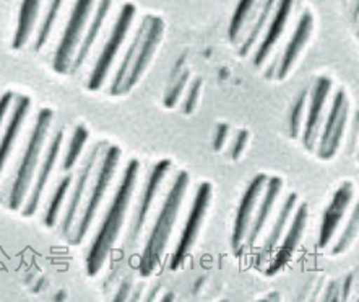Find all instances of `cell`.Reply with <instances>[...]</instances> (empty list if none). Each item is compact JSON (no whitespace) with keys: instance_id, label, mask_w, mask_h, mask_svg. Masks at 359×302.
<instances>
[{"instance_id":"8d00e7d4","label":"cell","mask_w":359,"mask_h":302,"mask_svg":"<svg viewBox=\"0 0 359 302\" xmlns=\"http://www.w3.org/2000/svg\"><path fill=\"white\" fill-rule=\"evenodd\" d=\"M355 278H356V271H351V273L346 275V278L341 283V288H340V291H343V294H341L340 299L346 301L348 298H350V293H351V289H353V283H355Z\"/></svg>"},{"instance_id":"7402d4cb","label":"cell","mask_w":359,"mask_h":302,"mask_svg":"<svg viewBox=\"0 0 359 302\" xmlns=\"http://www.w3.org/2000/svg\"><path fill=\"white\" fill-rule=\"evenodd\" d=\"M296 202H297V193H290L288 197H286V200L283 203V207H281L278 217H276L275 223H273V228H271L270 234L266 235L264 245H262L260 252L257 254V259H255V265H262L265 263L266 260H269L273 252L278 247L280 240H281V235H283L286 226H288L290 223V218L291 214H293V210L296 207Z\"/></svg>"},{"instance_id":"30bf717a","label":"cell","mask_w":359,"mask_h":302,"mask_svg":"<svg viewBox=\"0 0 359 302\" xmlns=\"http://www.w3.org/2000/svg\"><path fill=\"white\" fill-rule=\"evenodd\" d=\"M62 143H64V130L60 129L57 134L54 135L53 140H50L49 146L46 148L44 158L43 161L39 163L38 171L34 174V179L32 182V187H29L28 195L25 198V203L22 207V214L23 217H33V214L38 212L41 198H43V192L46 186H48L50 176H53V171L55 165L59 161V155L60 150H62Z\"/></svg>"},{"instance_id":"484cf974","label":"cell","mask_w":359,"mask_h":302,"mask_svg":"<svg viewBox=\"0 0 359 302\" xmlns=\"http://www.w3.org/2000/svg\"><path fill=\"white\" fill-rule=\"evenodd\" d=\"M145 28H147V17L142 20L140 27H138V29L135 32V36L132 38V43L129 44V49L126 50L124 59H122L119 69H117V71H116L114 80H112L111 88H109L111 96H121V86H122V83H124L126 76H127V74H129V70L132 67L133 57H135L137 48H138V44H140V39H142L143 33H145Z\"/></svg>"},{"instance_id":"e575fe53","label":"cell","mask_w":359,"mask_h":302,"mask_svg":"<svg viewBox=\"0 0 359 302\" xmlns=\"http://www.w3.org/2000/svg\"><path fill=\"white\" fill-rule=\"evenodd\" d=\"M229 135V125L228 124H218L217 132H215V140H213V150L222 151L224 143L228 140Z\"/></svg>"},{"instance_id":"9a60e30c","label":"cell","mask_w":359,"mask_h":302,"mask_svg":"<svg viewBox=\"0 0 359 302\" xmlns=\"http://www.w3.org/2000/svg\"><path fill=\"white\" fill-rule=\"evenodd\" d=\"M171 166L172 165L169 160H161V161H158L155 166H153L150 177H148L145 188H143L140 202H138L137 212H135V214H133L132 228H130V234H129L130 242H135V240L140 238L143 228H145L148 213H150V210H151V205H153V202H155V197L158 195V192H160L161 184L164 181V177H166L168 171L171 169Z\"/></svg>"},{"instance_id":"7c38bea8","label":"cell","mask_w":359,"mask_h":302,"mask_svg":"<svg viewBox=\"0 0 359 302\" xmlns=\"http://www.w3.org/2000/svg\"><path fill=\"white\" fill-rule=\"evenodd\" d=\"M332 90V80L328 76H319L314 81V86L309 90V109L302 127V145L306 150L314 151L317 138L320 134L322 121H324V109Z\"/></svg>"},{"instance_id":"cb8c5ba5","label":"cell","mask_w":359,"mask_h":302,"mask_svg":"<svg viewBox=\"0 0 359 302\" xmlns=\"http://www.w3.org/2000/svg\"><path fill=\"white\" fill-rule=\"evenodd\" d=\"M41 4H43V0H23L22 2L17 28H15V34L12 39V48L15 50L22 49L28 43L29 36L34 32L36 22H38L41 12Z\"/></svg>"},{"instance_id":"ffe728a7","label":"cell","mask_w":359,"mask_h":302,"mask_svg":"<svg viewBox=\"0 0 359 302\" xmlns=\"http://www.w3.org/2000/svg\"><path fill=\"white\" fill-rule=\"evenodd\" d=\"M29 109H32V99L28 96H18L8 124L5 127L2 138H0V174L4 171L5 163L12 155L15 142H17L20 132H22L23 122L27 119Z\"/></svg>"},{"instance_id":"7a4b0ae2","label":"cell","mask_w":359,"mask_h":302,"mask_svg":"<svg viewBox=\"0 0 359 302\" xmlns=\"http://www.w3.org/2000/svg\"><path fill=\"white\" fill-rule=\"evenodd\" d=\"M187 187L189 174L186 171L179 172L176 181L172 184L171 191L168 192V197L163 203L160 213H158L155 226H153L150 235H148L145 247H143L140 265H138V270H140V275L143 278H145V276H150L153 271L158 268V265L161 263V259L164 252H166L169 239H171L172 228L174 224H176L179 210H181L182 200L184 197H186Z\"/></svg>"},{"instance_id":"f546056e","label":"cell","mask_w":359,"mask_h":302,"mask_svg":"<svg viewBox=\"0 0 359 302\" xmlns=\"http://www.w3.org/2000/svg\"><path fill=\"white\" fill-rule=\"evenodd\" d=\"M62 5H64V0H50L49 2L48 12H46V15L43 17V22H41L39 29H38V36H36V44H34L36 50H41L46 46V43H48L50 34H53L54 25L57 22V17L60 13V8H62Z\"/></svg>"},{"instance_id":"4316f807","label":"cell","mask_w":359,"mask_h":302,"mask_svg":"<svg viewBox=\"0 0 359 302\" xmlns=\"http://www.w3.org/2000/svg\"><path fill=\"white\" fill-rule=\"evenodd\" d=\"M72 181H74V176L69 172L67 176L60 179L57 187L54 188V193H53V197H50L48 208H46V214H44V226L46 228H54L55 223H57V217L60 213V208H62V205H64L67 193H69Z\"/></svg>"},{"instance_id":"52a82bcc","label":"cell","mask_w":359,"mask_h":302,"mask_svg":"<svg viewBox=\"0 0 359 302\" xmlns=\"http://www.w3.org/2000/svg\"><path fill=\"white\" fill-rule=\"evenodd\" d=\"M212 197H213L212 184L210 182L200 184L196 192V198H194L191 213H189V218L186 221V226H184L181 239H179L176 252H174L171 259V270L181 268L182 263L186 262L187 255L191 254L194 244H196V240L198 238L205 214H207V210L210 207V203H212Z\"/></svg>"},{"instance_id":"d6986e66","label":"cell","mask_w":359,"mask_h":302,"mask_svg":"<svg viewBox=\"0 0 359 302\" xmlns=\"http://www.w3.org/2000/svg\"><path fill=\"white\" fill-rule=\"evenodd\" d=\"M281 187H283V181L281 177H269L265 184V193L264 198H262V203L255 213V217H252V221H250L248 235H245V249L252 247V245L257 242L259 235L262 231L265 229V224L269 221L271 212H273L276 200H278Z\"/></svg>"},{"instance_id":"ba28073f","label":"cell","mask_w":359,"mask_h":302,"mask_svg":"<svg viewBox=\"0 0 359 302\" xmlns=\"http://www.w3.org/2000/svg\"><path fill=\"white\" fill-rule=\"evenodd\" d=\"M163 34H164L163 18L156 17V15H148L145 33H143L140 44H138L137 48L135 57H133L129 74H127L124 83L121 86V96L130 93L133 86L142 80L143 74H145L148 65L151 62L153 55H155L158 48H160Z\"/></svg>"},{"instance_id":"4fadbf2b","label":"cell","mask_w":359,"mask_h":302,"mask_svg":"<svg viewBox=\"0 0 359 302\" xmlns=\"http://www.w3.org/2000/svg\"><path fill=\"white\" fill-rule=\"evenodd\" d=\"M307 219H309V205L302 203L297 207L293 219H291L290 229L285 234L283 244L276 250V254L271 257L269 267H266L265 273L269 276H273L278 271L283 270L291 259H293L294 252L299 247L302 238H304Z\"/></svg>"},{"instance_id":"277c9868","label":"cell","mask_w":359,"mask_h":302,"mask_svg":"<svg viewBox=\"0 0 359 302\" xmlns=\"http://www.w3.org/2000/svg\"><path fill=\"white\" fill-rule=\"evenodd\" d=\"M121 156L122 151L119 146H106L104 156H102L98 172H96V176L93 174V179H91V181H93V186H91V191L88 193V197H86L85 205H81L79 217H76V221L74 224V234H70L69 238L72 244H80L81 240L85 239V235L88 234L91 223H93L96 213H98L102 198H104L107 188H109L112 179H114Z\"/></svg>"},{"instance_id":"f1b7e54d","label":"cell","mask_w":359,"mask_h":302,"mask_svg":"<svg viewBox=\"0 0 359 302\" xmlns=\"http://www.w3.org/2000/svg\"><path fill=\"white\" fill-rule=\"evenodd\" d=\"M88 137H90V132L85 125L75 127L74 135H72V138H70L69 148H67L65 156L62 160V171L64 172H70L72 169L75 167L76 161L80 160L81 151H83L86 142H88Z\"/></svg>"},{"instance_id":"6da1fadb","label":"cell","mask_w":359,"mask_h":302,"mask_svg":"<svg viewBox=\"0 0 359 302\" xmlns=\"http://www.w3.org/2000/svg\"><path fill=\"white\" fill-rule=\"evenodd\" d=\"M138 171H140V163L132 160L126 167L119 188H117L116 195L112 198L109 208H107L98 233L93 238L88 255H86V273L90 276H96L100 273L107 255L111 254L117 238H119L121 228L124 224L127 210L130 207L133 191H135L137 186Z\"/></svg>"},{"instance_id":"3957f363","label":"cell","mask_w":359,"mask_h":302,"mask_svg":"<svg viewBox=\"0 0 359 302\" xmlns=\"http://www.w3.org/2000/svg\"><path fill=\"white\" fill-rule=\"evenodd\" d=\"M54 112L49 107L39 111L38 117H36L34 127L32 130V135L28 138L27 148L20 161L17 172H15L12 187H10V195H8V207L13 212H17L23 207L25 198L28 195L29 187L34 179V174L38 171L41 155H43V148L48 138L50 124H53Z\"/></svg>"},{"instance_id":"ac0fdd59","label":"cell","mask_w":359,"mask_h":302,"mask_svg":"<svg viewBox=\"0 0 359 302\" xmlns=\"http://www.w3.org/2000/svg\"><path fill=\"white\" fill-rule=\"evenodd\" d=\"M293 4L294 0H278L276 7L273 10V15H271L269 28H266V33L262 39V43L259 44L257 53L254 55V65L255 67H262L269 55L271 54V50L278 43V39L283 34L286 25H288V20L291 17V10H293Z\"/></svg>"},{"instance_id":"836d02e7","label":"cell","mask_w":359,"mask_h":302,"mask_svg":"<svg viewBox=\"0 0 359 302\" xmlns=\"http://www.w3.org/2000/svg\"><path fill=\"white\" fill-rule=\"evenodd\" d=\"M249 138H250V132L249 130L243 129V130L238 132V135H236V138H234L233 146H231V158H233L234 161H238L239 158H241V155H243V153H244L245 146H248Z\"/></svg>"},{"instance_id":"8fae6325","label":"cell","mask_w":359,"mask_h":302,"mask_svg":"<svg viewBox=\"0 0 359 302\" xmlns=\"http://www.w3.org/2000/svg\"><path fill=\"white\" fill-rule=\"evenodd\" d=\"M107 143L106 142H100L93 146V150L90 151V155L86 156V160L83 165H81L79 176L75 179V186L74 191H72V197L69 198V203H67V210L62 219V235L69 240L70 231L74 229V224L76 221V217H79L80 208H81V202H83V197L86 193V188H88V184L91 182L95 174V167L96 163H98V158L101 155L102 148H106Z\"/></svg>"},{"instance_id":"4dcf8cb0","label":"cell","mask_w":359,"mask_h":302,"mask_svg":"<svg viewBox=\"0 0 359 302\" xmlns=\"http://www.w3.org/2000/svg\"><path fill=\"white\" fill-rule=\"evenodd\" d=\"M358 229H359V205H355V210H353L350 219H348L345 229H343V233L340 238H338L337 244L333 245L332 249V254L333 255H340V254H345L348 249L351 247V244L355 242L356 238H358Z\"/></svg>"},{"instance_id":"d4e9b609","label":"cell","mask_w":359,"mask_h":302,"mask_svg":"<svg viewBox=\"0 0 359 302\" xmlns=\"http://www.w3.org/2000/svg\"><path fill=\"white\" fill-rule=\"evenodd\" d=\"M189 78H191V70L187 69V55L182 54L181 57L177 59V62L174 64L171 76H169L168 88L164 91L163 96L164 107L172 109V107L177 104L189 83Z\"/></svg>"},{"instance_id":"5b68a950","label":"cell","mask_w":359,"mask_h":302,"mask_svg":"<svg viewBox=\"0 0 359 302\" xmlns=\"http://www.w3.org/2000/svg\"><path fill=\"white\" fill-rule=\"evenodd\" d=\"M95 4L96 0H76L75 2L69 22L65 25L62 38H60V43L54 54L53 69L55 70V74L64 75L70 71L75 53L79 49L86 25H88V20L95 10Z\"/></svg>"},{"instance_id":"1f68e13d","label":"cell","mask_w":359,"mask_h":302,"mask_svg":"<svg viewBox=\"0 0 359 302\" xmlns=\"http://www.w3.org/2000/svg\"><path fill=\"white\" fill-rule=\"evenodd\" d=\"M307 96H309V88L299 91L297 98L293 104V109L290 112V135L291 138H297L302 132L304 125V114L307 106Z\"/></svg>"},{"instance_id":"603a6c76","label":"cell","mask_w":359,"mask_h":302,"mask_svg":"<svg viewBox=\"0 0 359 302\" xmlns=\"http://www.w3.org/2000/svg\"><path fill=\"white\" fill-rule=\"evenodd\" d=\"M276 4H278V0H260V7H257L252 18L249 20L248 27H245L248 28V33H245L243 44L239 46L241 57H248L250 54V49L259 43L260 36L264 33V28L269 25L271 15H273Z\"/></svg>"},{"instance_id":"9c48e42d","label":"cell","mask_w":359,"mask_h":302,"mask_svg":"<svg viewBox=\"0 0 359 302\" xmlns=\"http://www.w3.org/2000/svg\"><path fill=\"white\" fill-rule=\"evenodd\" d=\"M348 107L350 106H348L345 90H338L337 95L333 96L324 129H322V134H319L317 155H319L320 160H332L340 150L348 121Z\"/></svg>"},{"instance_id":"d6a6232c","label":"cell","mask_w":359,"mask_h":302,"mask_svg":"<svg viewBox=\"0 0 359 302\" xmlns=\"http://www.w3.org/2000/svg\"><path fill=\"white\" fill-rule=\"evenodd\" d=\"M200 91H202V78H194V81L191 83V88H189L186 98H184L182 102V114L191 116L196 112L197 106H198V98H200Z\"/></svg>"},{"instance_id":"5bb4252c","label":"cell","mask_w":359,"mask_h":302,"mask_svg":"<svg viewBox=\"0 0 359 302\" xmlns=\"http://www.w3.org/2000/svg\"><path fill=\"white\" fill-rule=\"evenodd\" d=\"M265 174H259L252 179V182L249 184L248 188H245L243 200L239 203L238 213H236L234 226H233V235H231V244H233V249L236 255L241 254L243 250V242L245 240V235H248L250 221H252L255 207H257L259 197L264 192V187L266 184Z\"/></svg>"},{"instance_id":"2e32d148","label":"cell","mask_w":359,"mask_h":302,"mask_svg":"<svg viewBox=\"0 0 359 302\" xmlns=\"http://www.w3.org/2000/svg\"><path fill=\"white\" fill-rule=\"evenodd\" d=\"M355 195V186L351 182H343L340 187L333 193L330 203L327 205L324 217H322L320 233H319V247L325 249L335 235L341 219L345 218V213Z\"/></svg>"},{"instance_id":"d590c367","label":"cell","mask_w":359,"mask_h":302,"mask_svg":"<svg viewBox=\"0 0 359 302\" xmlns=\"http://www.w3.org/2000/svg\"><path fill=\"white\" fill-rule=\"evenodd\" d=\"M12 102H13L12 91H7V93H4L2 98H0V129H2L5 116H7V112L10 109V104H12Z\"/></svg>"},{"instance_id":"83f0119b","label":"cell","mask_w":359,"mask_h":302,"mask_svg":"<svg viewBox=\"0 0 359 302\" xmlns=\"http://www.w3.org/2000/svg\"><path fill=\"white\" fill-rule=\"evenodd\" d=\"M260 0H239L238 7H236L233 18H231L229 23V39L231 43H238L241 38V33L243 29L248 27L250 17H252L255 10L259 7Z\"/></svg>"},{"instance_id":"8992f818","label":"cell","mask_w":359,"mask_h":302,"mask_svg":"<svg viewBox=\"0 0 359 302\" xmlns=\"http://www.w3.org/2000/svg\"><path fill=\"white\" fill-rule=\"evenodd\" d=\"M137 8L133 4H126L122 10L119 12V17H117L114 27H112V32L107 38L106 44L102 46V50L100 57L96 59L95 67L91 70L90 78H88V90L90 91H98L101 86L104 85L107 78V74L114 64V60L119 54V50L124 44V41L129 34V29L133 23V18H135Z\"/></svg>"},{"instance_id":"e0dca14e","label":"cell","mask_w":359,"mask_h":302,"mask_svg":"<svg viewBox=\"0 0 359 302\" xmlns=\"http://www.w3.org/2000/svg\"><path fill=\"white\" fill-rule=\"evenodd\" d=\"M312 32H314V17H312L311 12H304L299 17V22H297V27L294 29L293 36L286 44L283 54L280 55L278 60V69H276L275 78L283 81L286 76L290 75L291 69H293L294 62L299 57L302 49L306 48L307 41L311 39Z\"/></svg>"},{"instance_id":"44dd1931","label":"cell","mask_w":359,"mask_h":302,"mask_svg":"<svg viewBox=\"0 0 359 302\" xmlns=\"http://www.w3.org/2000/svg\"><path fill=\"white\" fill-rule=\"evenodd\" d=\"M111 5H112V0H100L98 5H96L93 20H91L90 27L86 28V32L83 33V38H81L80 44H79V49H76L74 62H72L70 70H74V71L79 70L81 65L85 64V60L88 59L91 49H93L96 39H98L101 28L104 27L107 15H109Z\"/></svg>"}]
</instances>
